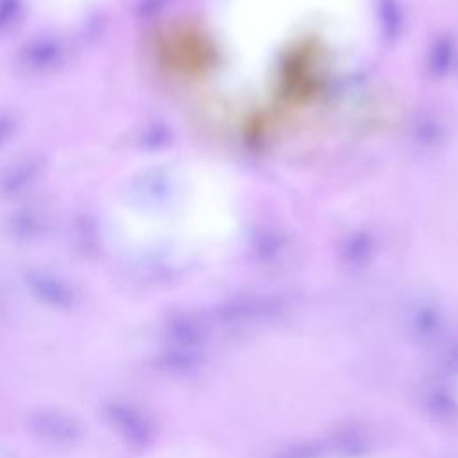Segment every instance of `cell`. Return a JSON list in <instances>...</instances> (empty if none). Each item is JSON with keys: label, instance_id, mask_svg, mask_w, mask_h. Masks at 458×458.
Listing matches in <instances>:
<instances>
[{"label": "cell", "instance_id": "cell-2", "mask_svg": "<svg viewBox=\"0 0 458 458\" xmlns=\"http://www.w3.org/2000/svg\"><path fill=\"white\" fill-rule=\"evenodd\" d=\"M360 0H218L215 21L238 64L258 68L315 25L345 36L360 21Z\"/></svg>", "mask_w": 458, "mask_h": 458}, {"label": "cell", "instance_id": "cell-1", "mask_svg": "<svg viewBox=\"0 0 458 458\" xmlns=\"http://www.w3.org/2000/svg\"><path fill=\"white\" fill-rule=\"evenodd\" d=\"M243 216L242 188L227 170L172 156L122 174L102 199L98 229L120 252L177 259L229 247Z\"/></svg>", "mask_w": 458, "mask_h": 458}, {"label": "cell", "instance_id": "cell-3", "mask_svg": "<svg viewBox=\"0 0 458 458\" xmlns=\"http://www.w3.org/2000/svg\"><path fill=\"white\" fill-rule=\"evenodd\" d=\"M41 428L45 429V433H52L55 440L73 438V433H75L73 422L70 419L55 415V413L54 415H45Z\"/></svg>", "mask_w": 458, "mask_h": 458}]
</instances>
